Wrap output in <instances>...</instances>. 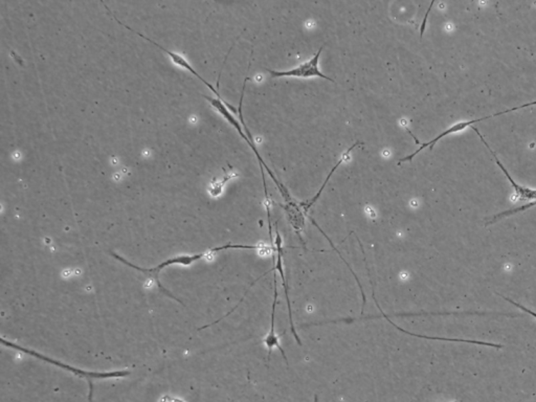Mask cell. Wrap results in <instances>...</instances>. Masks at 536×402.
<instances>
[{
  "mask_svg": "<svg viewBox=\"0 0 536 402\" xmlns=\"http://www.w3.org/2000/svg\"><path fill=\"white\" fill-rule=\"evenodd\" d=\"M535 105H536V101L531 102V103L524 104V105L518 106V107L511 108V109L505 110V112H497V114H491V116L477 119V120L459 121V123L454 124L453 126L447 128L445 131L441 132L440 134H438V136H436L435 138H433V140L427 141V143H422V146H420V148L417 150V151H415L414 152V153L409 154V156H405V158H402V160L398 161V165H400V163H405V161H413L414 158H415V156H418V154H419L423 149H425V148H431V149H433L434 146H435L436 143H438V141L442 140L443 138H445V136H449V134H457V132L463 131V130L466 129V128L471 127V125H473V124L479 123V121L489 120V119L495 118V116H503V114H510V112H517V110L518 109H522V108L530 107V106Z\"/></svg>",
  "mask_w": 536,
  "mask_h": 402,
  "instance_id": "obj_3",
  "label": "cell"
},
{
  "mask_svg": "<svg viewBox=\"0 0 536 402\" xmlns=\"http://www.w3.org/2000/svg\"><path fill=\"white\" fill-rule=\"evenodd\" d=\"M282 245H283L282 236H281V234L279 233L278 227H277V224H276V239H274V246H276L277 260H276V265H274V268H272V269L274 271H279V273H280L281 279H282V285H283V287H284L285 297H286L288 313H289L290 328H291L292 335H294V339H296V342H298V344H300V346H302V342H301V339L300 337H299L298 333H296V327H294V321H292L291 303H290V300H289V293H288L286 278H285V273H284V264H283Z\"/></svg>",
  "mask_w": 536,
  "mask_h": 402,
  "instance_id": "obj_6",
  "label": "cell"
},
{
  "mask_svg": "<svg viewBox=\"0 0 536 402\" xmlns=\"http://www.w3.org/2000/svg\"><path fill=\"white\" fill-rule=\"evenodd\" d=\"M360 145H364V143H363V141H358V143L352 145L351 147L349 148V150H347V151H345V153L343 154L342 158H341L340 161H338V163H336V165H334L333 168H332L331 171H330V173L328 174L327 178H326L324 183H323L322 187H321V189L318 190V193H316V195H314L313 197H312L309 201L300 203V205L301 207H303V210H304L305 213L307 214V212L309 211L310 207H311L312 205H313L314 203L318 201V198L321 197V195H322L323 193V190L325 189L326 185H327L328 183H329L330 178H332V175H333L334 172L338 170V168L340 167V165H342V163H344L345 160H348V158H350V153H351L352 150H353L354 148L358 147V146Z\"/></svg>",
  "mask_w": 536,
  "mask_h": 402,
  "instance_id": "obj_10",
  "label": "cell"
},
{
  "mask_svg": "<svg viewBox=\"0 0 536 402\" xmlns=\"http://www.w3.org/2000/svg\"><path fill=\"white\" fill-rule=\"evenodd\" d=\"M454 402H458V401H454Z\"/></svg>",
  "mask_w": 536,
  "mask_h": 402,
  "instance_id": "obj_15",
  "label": "cell"
},
{
  "mask_svg": "<svg viewBox=\"0 0 536 402\" xmlns=\"http://www.w3.org/2000/svg\"><path fill=\"white\" fill-rule=\"evenodd\" d=\"M1 342L4 346L16 349L19 352L31 355V357H36V359H40V361L48 362V364H53V366H59L60 369H63V370L68 371V372L74 374L75 376L86 379L88 382V388H90L88 401L90 402L92 401V394H94V381H96V379H123V377L129 376V375L132 374V372L128 370L110 371V372H90V371H84L82 370V369L75 368V366H70V364H63V362L56 361V359H52V357H45V355L41 354V353L36 352V351L34 350H30V349L28 348H24V347L14 344V342L6 341L4 339H1Z\"/></svg>",
  "mask_w": 536,
  "mask_h": 402,
  "instance_id": "obj_1",
  "label": "cell"
},
{
  "mask_svg": "<svg viewBox=\"0 0 536 402\" xmlns=\"http://www.w3.org/2000/svg\"><path fill=\"white\" fill-rule=\"evenodd\" d=\"M216 254V251H214V249H209V251H203V253L201 254H194V255H181V256H177V257H173L170 258V259L165 260V261H163L161 263V264L157 265V266L151 267V268H144V267H139L137 266V265L132 264V263L126 261L124 258H122L121 256L117 255V254L114 253H110V255L112 256V257L114 258V259L119 260V262L124 263V264L127 265V266L132 267V268H134L135 271H141V273H146V275L151 276V278H154L155 280V282H156L157 287H159V289H161V291H163L164 293H165L166 295H168V297L172 298L173 300H175L176 302H181V300L177 299L176 297H174V295H172L171 293H170L169 290H167V289L165 288V287L161 285V281H159V273H161L163 269H165L166 267L171 266V265H183V266H189V265L193 264V263L199 261V260L201 259H211L213 256Z\"/></svg>",
  "mask_w": 536,
  "mask_h": 402,
  "instance_id": "obj_2",
  "label": "cell"
},
{
  "mask_svg": "<svg viewBox=\"0 0 536 402\" xmlns=\"http://www.w3.org/2000/svg\"><path fill=\"white\" fill-rule=\"evenodd\" d=\"M503 299L506 300V301L510 303V304L515 305V306L518 307V308H520V310L525 311V313H528V315H532V317H535L536 319V313H535V311L526 308V307L522 306V305L518 304V303L513 301V300L508 299V298L503 297Z\"/></svg>",
  "mask_w": 536,
  "mask_h": 402,
  "instance_id": "obj_13",
  "label": "cell"
},
{
  "mask_svg": "<svg viewBox=\"0 0 536 402\" xmlns=\"http://www.w3.org/2000/svg\"><path fill=\"white\" fill-rule=\"evenodd\" d=\"M373 299L374 301H375L376 305H377L378 309H380V313H382V317H385V319H387V321L389 322L390 324L393 325V326L396 327L398 330L402 331V332L405 333V335H412V337H418V339H432V341L466 342V344H480V346L493 347V348H503V344H493V342L473 341V339H445V337H427V335H415V333L409 332V331H407L404 330V329L400 328V327H398L397 325L395 324V322H392L391 320L389 319V315L383 313L382 308H380V305H378L377 300L375 299V297H374V295Z\"/></svg>",
  "mask_w": 536,
  "mask_h": 402,
  "instance_id": "obj_9",
  "label": "cell"
},
{
  "mask_svg": "<svg viewBox=\"0 0 536 402\" xmlns=\"http://www.w3.org/2000/svg\"><path fill=\"white\" fill-rule=\"evenodd\" d=\"M323 50H324V46H322L311 59L304 62V63L300 64L296 67L291 68V70H285V72L267 70V72H269L272 78H284V77H287V78L309 79L318 77V78L325 79V80L333 82L334 83V81L331 78L325 76L320 70L318 63H320V57Z\"/></svg>",
  "mask_w": 536,
  "mask_h": 402,
  "instance_id": "obj_4",
  "label": "cell"
},
{
  "mask_svg": "<svg viewBox=\"0 0 536 402\" xmlns=\"http://www.w3.org/2000/svg\"><path fill=\"white\" fill-rule=\"evenodd\" d=\"M471 128H473V129L475 130L476 132H477L478 136H480L481 140H482L483 143H484V145L486 146L487 149H488L489 151H491V153L493 154V158H495V163H498V167H500V170L504 172L505 175H506L507 180H508L509 183H511V185L515 188V193H517L518 200H520V201L536 200V190L524 187V185H518V183H515V181L513 180V178H511V176L509 175L508 171H507L506 168L503 165V163H500V160H498V158H497V156H495V152H493V150H491V148L489 147L488 143H487L486 141H485V138H483V136L480 134L479 130H478L477 128L473 127V126H471Z\"/></svg>",
  "mask_w": 536,
  "mask_h": 402,
  "instance_id": "obj_8",
  "label": "cell"
},
{
  "mask_svg": "<svg viewBox=\"0 0 536 402\" xmlns=\"http://www.w3.org/2000/svg\"><path fill=\"white\" fill-rule=\"evenodd\" d=\"M286 211L288 219L291 223L292 227L296 229V233L300 235L301 231L304 229L305 218L303 215L302 211L299 207L298 203L292 202L286 203L285 205H282ZM301 236V235H300Z\"/></svg>",
  "mask_w": 536,
  "mask_h": 402,
  "instance_id": "obj_11",
  "label": "cell"
},
{
  "mask_svg": "<svg viewBox=\"0 0 536 402\" xmlns=\"http://www.w3.org/2000/svg\"><path fill=\"white\" fill-rule=\"evenodd\" d=\"M277 303H278V286H277V275H274V301H272V317H270V329L269 332L267 333L265 339H263V344L267 347L268 357L267 361H270V357H272V349L278 348L281 351L283 359L288 364V359L285 351L283 350L282 346H281L280 339H279L278 335L276 333V327H274V322H276V307Z\"/></svg>",
  "mask_w": 536,
  "mask_h": 402,
  "instance_id": "obj_7",
  "label": "cell"
},
{
  "mask_svg": "<svg viewBox=\"0 0 536 402\" xmlns=\"http://www.w3.org/2000/svg\"><path fill=\"white\" fill-rule=\"evenodd\" d=\"M535 205L536 200L530 201V202L527 203V205H522V207H517V209L508 210V211L502 212V213L493 216V217L491 218L489 222L485 223V225H486V227H488V225L493 224V223L498 222V219L508 217V216L515 215V214L520 213V212L527 211V210L531 209V207H535Z\"/></svg>",
  "mask_w": 536,
  "mask_h": 402,
  "instance_id": "obj_12",
  "label": "cell"
},
{
  "mask_svg": "<svg viewBox=\"0 0 536 402\" xmlns=\"http://www.w3.org/2000/svg\"><path fill=\"white\" fill-rule=\"evenodd\" d=\"M314 402H318V395H316V396H314Z\"/></svg>",
  "mask_w": 536,
  "mask_h": 402,
  "instance_id": "obj_14",
  "label": "cell"
},
{
  "mask_svg": "<svg viewBox=\"0 0 536 402\" xmlns=\"http://www.w3.org/2000/svg\"><path fill=\"white\" fill-rule=\"evenodd\" d=\"M115 21H117V23L121 24V26H123L124 28H127V30H129L130 32L134 33V34H136L137 36L141 37V38L145 39V40L149 41L150 43L154 44V45L156 46V48H159V50H163L164 53H165L166 55H168L169 56V58L171 59L173 63L175 64V65L181 66V67L185 68V70H187L188 72H191L193 76L196 77L197 79H199L201 82H203V84H205V86H207L208 88H209L210 90H211L212 92H214L215 94H216L217 97H218V99H220V100H223V98H221L220 94H219V92H217L216 89H215L214 86L212 85L211 83H209V82L205 81V79L203 78V77L199 76L198 72H196V70H194V67L191 65V64L189 63L187 60H186L185 57L181 56V55L177 54V53L172 52V50H167V48H163V46L159 45L157 42H155L154 40H151V39L148 38L147 36H145V35L141 34V33L135 32L134 28H130V26H126V24L122 23L121 21H117V18H115Z\"/></svg>",
  "mask_w": 536,
  "mask_h": 402,
  "instance_id": "obj_5",
  "label": "cell"
}]
</instances>
